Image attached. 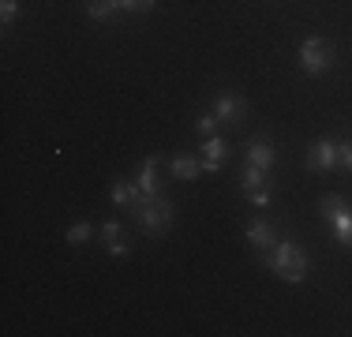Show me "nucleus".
<instances>
[{"label":"nucleus","mask_w":352,"mask_h":337,"mask_svg":"<svg viewBox=\"0 0 352 337\" xmlns=\"http://www.w3.org/2000/svg\"><path fill=\"white\" fill-rule=\"evenodd\" d=\"M266 266L289 285H300L307 277V251L300 248L296 240H278L270 251H266Z\"/></svg>","instance_id":"1"},{"label":"nucleus","mask_w":352,"mask_h":337,"mask_svg":"<svg viewBox=\"0 0 352 337\" xmlns=\"http://www.w3.org/2000/svg\"><path fill=\"white\" fill-rule=\"evenodd\" d=\"M135 217H139L142 232H146V236H157L165 225L176 221V206H173V199L154 195V199H142V202H139V206H135Z\"/></svg>","instance_id":"2"},{"label":"nucleus","mask_w":352,"mask_h":337,"mask_svg":"<svg viewBox=\"0 0 352 337\" xmlns=\"http://www.w3.org/2000/svg\"><path fill=\"white\" fill-rule=\"evenodd\" d=\"M318 210H322V217L333 225L341 248H352V206H349V199L345 195H322L318 199Z\"/></svg>","instance_id":"3"},{"label":"nucleus","mask_w":352,"mask_h":337,"mask_svg":"<svg viewBox=\"0 0 352 337\" xmlns=\"http://www.w3.org/2000/svg\"><path fill=\"white\" fill-rule=\"evenodd\" d=\"M300 67H304L307 75H326L333 67V45L322 38H307L304 45H300Z\"/></svg>","instance_id":"4"},{"label":"nucleus","mask_w":352,"mask_h":337,"mask_svg":"<svg viewBox=\"0 0 352 337\" xmlns=\"http://www.w3.org/2000/svg\"><path fill=\"white\" fill-rule=\"evenodd\" d=\"M214 116L221 124H240L248 116V101L240 94H217L214 98Z\"/></svg>","instance_id":"5"},{"label":"nucleus","mask_w":352,"mask_h":337,"mask_svg":"<svg viewBox=\"0 0 352 337\" xmlns=\"http://www.w3.org/2000/svg\"><path fill=\"white\" fill-rule=\"evenodd\" d=\"M333 165H338V142L333 139L311 142V150H307V168H315V173H330Z\"/></svg>","instance_id":"6"},{"label":"nucleus","mask_w":352,"mask_h":337,"mask_svg":"<svg viewBox=\"0 0 352 337\" xmlns=\"http://www.w3.org/2000/svg\"><path fill=\"white\" fill-rule=\"evenodd\" d=\"M248 243H251L255 251H263V255H266V251L278 243V229H274L266 217H251V221H248Z\"/></svg>","instance_id":"7"},{"label":"nucleus","mask_w":352,"mask_h":337,"mask_svg":"<svg viewBox=\"0 0 352 337\" xmlns=\"http://www.w3.org/2000/svg\"><path fill=\"white\" fill-rule=\"evenodd\" d=\"M225 154H229V139H225V135H206V139H203V162H206V173H221Z\"/></svg>","instance_id":"8"},{"label":"nucleus","mask_w":352,"mask_h":337,"mask_svg":"<svg viewBox=\"0 0 352 337\" xmlns=\"http://www.w3.org/2000/svg\"><path fill=\"white\" fill-rule=\"evenodd\" d=\"M274 142L270 139H251V146H248V162L244 165H255V168H263V173H270L274 168Z\"/></svg>","instance_id":"9"},{"label":"nucleus","mask_w":352,"mask_h":337,"mask_svg":"<svg viewBox=\"0 0 352 337\" xmlns=\"http://www.w3.org/2000/svg\"><path fill=\"white\" fill-rule=\"evenodd\" d=\"M157 157H142V165H139V176H135V184H139V191H142V199H154V195H162L157 191Z\"/></svg>","instance_id":"10"},{"label":"nucleus","mask_w":352,"mask_h":337,"mask_svg":"<svg viewBox=\"0 0 352 337\" xmlns=\"http://www.w3.org/2000/svg\"><path fill=\"white\" fill-rule=\"evenodd\" d=\"M109 199H113V206H139L142 191H139L135 180H116L113 188H109Z\"/></svg>","instance_id":"11"},{"label":"nucleus","mask_w":352,"mask_h":337,"mask_svg":"<svg viewBox=\"0 0 352 337\" xmlns=\"http://www.w3.org/2000/svg\"><path fill=\"white\" fill-rule=\"evenodd\" d=\"M102 236H105V251H109V255L124 259V255L131 251V243L124 240V229H120V221H105V225H102Z\"/></svg>","instance_id":"12"},{"label":"nucleus","mask_w":352,"mask_h":337,"mask_svg":"<svg viewBox=\"0 0 352 337\" xmlns=\"http://www.w3.org/2000/svg\"><path fill=\"white\" fill-rule=\"evenodd\" d=\"M169 173L176 180H195V176L206 173V162L203 157H169Z\"/></svg>","instance_id":"13"},{"label":"nucleus","mask_w":352,"mask_h":337,"mask_svg":"<svg viewBox=\"0 0 352 337\" xmlns=\"http://www.w3.org/2000/svg\"><path fill=\"white\" fill-rule=\"evenodd\" d=\"M240 188H244V195L248 191H258V188H270V173H263V168H255V165H244V180H240Z\"/></svg>","instance_id":"14"},{"label":"nucleus","mask_w":352,"mask_h":337,"mask_svg":"<svg viewBox=\"0 0 352 337\" xmlns=\"http://www.w3.org/2000/svg\"><path fill=\"white\" fill-rule=\"evenodd\" d=\"M120 12V0H87V15L90 19H113V15Z\"/></svg>","instance_id":"15"},{"label":"nucleus","mask_w":352,"mask_h":337,"mask_svg":"<svg viewBox=\"0 0 352 337\" xmlns=\"http://www.w3.org/2000/svg\"><path fill=\"white\" fill-rule=\"evenodd\" d=\"M87 240H90V225L87 221H75L68 229V243H72V248H82Z\"/></svg>","instance_id":"16"},{"label":"nucleus","mask_w":352,"mask_h":337,"mask_svg":"<svg viewBox=\"0 0 352 337\" xmlns=\"http://www.w3.org/2000/svg\"><path fill=\"white\" fill-rule=\"evenodd\" d=\"M15 15H19V0H0V23L4 27H12Z\"/></svg>","instance_id":"17"},{"label":"nucleus","mask_w":352,"mask_h":337,"mask_svg":"<svg viewBox=\"0 0 352 337\" xmlns=\"http://www.w3.org/2000/svg\"><path fill=\"white\" fill-rule=\"evenodd\" d=\"M217 124H221V120H217L214 113H203V116H199V120H195V131H199V135H203V139H206V135H214V128H217Z\"/></svg>","instance_id":"18"},{"label":"nucleus","mask_w":352,"mask_h":337,"mask_svg":"<svg viewBox=\"0 0 352 337\" xmlns=\"http://www.w3.org/2000/svg\"><path fill=\"white\" fill-rule=\"evenodd\" d=\"M154 8V0H120V12H131V15H142Z\"/></svg>","instance_id":"19"},{"label":"nucleus","mask_w":352,"mask_h":337,"mask_svg":"<svg viewBox=\"0 0 352 337\" xmlns=\"http://www.w3.org/2000/svg\"><path fill=\"white\" fill-rule=\"evenodd\" d=\"M338 165H345L349 173H352V139L338 142Z\"/></svg>","instance_id":"20"},{"label":"nucleus","mask_w":352,"mask_h":337,"mask_svg":"<svg viewBox=\"0 0 352 337\" xmlns=\"http://www.w3.org/2000/svg\"><path fill=\"white\" fill-rule=\"evenodd\" d=\"M248 199L255 202L258 210H266V206H270V188H258V191H248Z\"/></svg>","instance_id":"21"}]
</instances>
